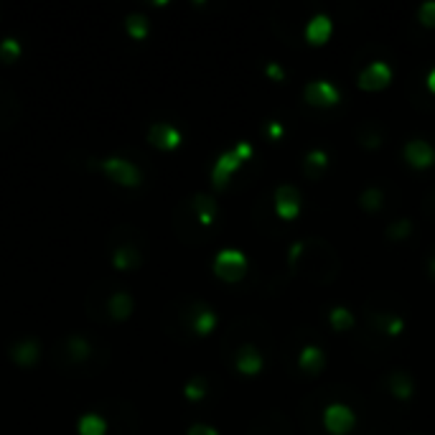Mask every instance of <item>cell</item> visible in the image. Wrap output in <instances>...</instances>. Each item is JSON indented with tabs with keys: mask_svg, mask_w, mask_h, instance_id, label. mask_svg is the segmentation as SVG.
Masks as SVG:
<instances>
[{
	"mask_svg": "<svg viewBox=\"0 0 435 435\" xmlns=\"http://www.w3.org/2000/svg\"><path fill=\"white\" fill-rule=\"evenodd\" d=\"M242 163L245 161L234 153V148L232 150H224V153L219 155L217 163H214V169H211V183H214V189H224L227 181L232 178V173L242 166Z\"/></svg>",
	"mask_w": 435,
	"mask_h": 435,
	"instance_id": "13",
	"label": "cell"
},
{
	"mask_svg": "<svg viewBox=\"0 0 435 435\" xmlns=\"http://www.w3.org/2000/svg\"><path fill=\"white\" fill-rule=\"evenodd\" d=\"M303 94H306V102H311V105H316V107H331L338 102V90L331 85V82H326V79L308 82Z\"/></svg>",
	"mask_w": 435,
	"mask_h": 435,
	"instance_id": "14",
	"label": "cell"
},
{
	"mask_svg": "<svg viewBox=\"0 0 435 435\" xmlns=\"http://www.w3.org/2000/svg\"><path fill=\"white\" fill-rule=\"evenodd\" d=\"M354 422H357V418L351 413V407L344 405V402H331V405H326V410H323V425L334 435L349 433V430L354 428Z\"/></svg>",
	"mask_w": 435,
	"mask_h": 435,
	"instance_id": "8",
	"label": "cell"
},
{
	"mask_svg": "<svg viewBox=\"0 0 435 435\" xmlns=\"http://www.w3.org/2000/svg\"><path fill=\"white\" fill-rule=\"evenodd\" d=\"M105 308H107V316L113 318V321H127V318L133 316L135 301H133V295L125 293V290H115V293L107 298Z\"/></svg>",
	"mask_w": 435,
	"mask_h": 435,
	"instance_id": "17",
	"label": "cell"
},
{
	"mask_svg": "<svg viewBox=\"0 0 435 435\" xmlns=\"http://www.w3.org/2000/svg\"><path fill=\"white\" fill-rule=\"evenodd\" d=\"M143 265V250L138 247V242H130V239H122L120 245L113 247V267L120 273H127V270H138Z\"/></svg>",
	"mask_w": 435,
	"mask_h": 435,
	"instance_id": "10",
	"label": "cell"
},
{
	"mask_svg": "<svg viewBox=\"0 0 435 435\" xmlns=\"http://www.w3.org/2000/svg\"><path fill=\"white\" fill-rule=\"evenodd\" d=\"M214 273L227 283H237L247 273V257L239 250H222L214 257Z\"/></svg>",
	"mask_w": 435,
	"mask_h": 435,
	"instance_id": "5",
	"label": "cell"
},
{
	"mask_svg": "<svg viewBox=\"0 0 435 435\" xmlns=\"http://www.w3.org/2000/svg\"><path fill=\"white\" fill-rule=\"evenodd\" d=\"M21 54H23L21 41H15V38H10V36L0 41V62H3V64L18 62V59H21Z\"/></svg>",
	"mask_w": 435,
	"mask_h": 435,
	"instance_id": "25",
	"label": "cell"
},
{
	"mask_svg": "<svg viewBox=\"0 0 435 435\" xmlns=\"http://www.w3.org/2000/svg\"><path fill=\"white\" fill-rule=\"evenodd\" d=\"M79 435H107V420L97 413H87L77 422Z\"/></svg>",
	"mask_w": 435,
	"mask_h": 435,
	"instance_id": "22",
	"label": "cell"
},
{
	"mask_svg": "<svg viewBox=\"0 0 435 435\" xmlns=\"http://www.w3.org/2000/svg\"><path fill=\"white\" fill-rule=\"evenodd\" d=\"M364 311H366V323H369L374 331H379V334L394 336V334H400L402 326H405V318H402L400 313H394L392 308H382V306L366 303Z\"/></svg>",
	"mask_w": 435,
	"mask_h": 435,
	"instance_id": "6",
	"label": "cell"
},
{
	"mask_svg": "<svg viewBox=\"0 0 435 435\" xmlns=\"http://www.w3.org/2000/svg\"><path fill=\"white\" fill-rule=\"evenodd\" d=\"M410 232H413L410 219H400V222H392V224L387 227V237L390 239H402V237H407Z\"/></svg>",
	"mask_w": 435,
	"mask_h": 435,
	"instance_id": "30",
	"label": "cell"
},
{
	"mask_svg": "<svg viewBox=\"0 0 435 435\" xmlns=\"http://www.w3.org/2000/svg\"><path fill=\"white\" fill-rule=\"evenodd\" d=\"M326 166H329V155L323 153V150H311L308 155H306V161H303V169H306V176H318L321 171H326Z\"/></svg>",
	"mask_w": 435,
	"mask_h": 435,
	"instance_id": "24",
	"label": "cell"
},
{
	"mask_svg": "<svg viewBox=\"0 0 435 435\" xmlns=\"http://www.w3.org/2000/svg\"><path fill=\"white\" fill-rule=\"evenodd\" d=\"M125 31L133 41H145L150 34V21L143 13H130L125 18Z\"/></svg>",
	"mask_w": 435,
	"mask_h": 435,
	"instance_id": "23",
	"label": "cell"
},
{
	"mask_svg": "<svg viewBox=\"0 0 435 435\" xmlns=\"http://www.w3.org/2000/svg\"><path fill=\"white\" fill-rule=\"evenodd\" d=\"M181 323L191 334L197 336H206L217 326V313L206 306L204 301H189V306L181 308Z\"/></svg>",
	"mask_w": 435,
	"mask_h": 435,
	"instance_id": "3",
	"label": "cell"
},
{
	"mask_svg": "<svg viewBox=\"0 0 435 435\" xmlns=\"http://www.w3.org/2000/svg\"><path fill=\"white\" fill-rule=\"evenodd\" d=\"M418 18H420L422 26H435V0L422 3L420 10H418Z\"/></svg>",
	"mask_w": 435,
	"mask_h": 435,
	"instance_id": "31",
	"label": "cell"
},
{
	"mask_svg": "<svg viewBox=\"0 0 435 435\" xmlns=\"http://www.w3.org/2000/svg\"><path fill=\"white\" fill-rule=\"evenodd\" d=\"M298 364H301L303 372H321L323 366H326V354H323L321 346L316 344H308V346H303L301 351V357H298Z\"/></svg>",
	"mask_w": 435,
	"mask_h": 435,
	"instance_id": "20",
	"label": "cell"
},
{
	"mask_svg": "<svg viewBox=\"0 0 435 435\" xmlns=\"http://www.w3.org/2000/svg\"><path fill=\"white\" fill-rule=\"evenodd\" d=\"M234 153H237L242 161H247V158H252V145L242 141V143H237V145H234Z\"/></svg>",
	"mask_w": 435,
	"mask_h": 435,
	"instance_id": "33",
	"label": "cell"
},
{
	"mask_svg": "<svg viewBox=\"0 0 435 435\" xmlns=\"http://www.w3.org/2000/svg\"><path fill=\"white\" fill-rule=\"evenodd\" d=\"M329 321L336 331H349L351 326H354V316H351V311L344 308V306H336V308L331 311Z\"/></svg>",
	"mask_w": 435,
	"mask_h": 435,
	"instance_id": "26",
	"label": "cell"
},
{
	"mask_svg": "<svg viewBox=\"0 0 435 435\" xmlns=\"http://www.w3.org/2000/svg\"><path fill=\"white\" fill-rule=\"evenodd\" d=\"M428 270H430V275L435 278V255H430L428 257Z\"/></svg>",
	"mask_w": 435,
	"mask_h": 435,
	"instance_id": "36",
	"label": "cell"
},
{
	"mask_svg": "<svg viewBox=\"0 0 435 435\" xmlns=\"http://www.w3.org/2000/svg\"><path fill=\"white\" fill-rule=\"evenodd\" d=\"M186 435H219V433L214 428H211V425H204V422H194Z\"/></svg>",
	"mask_w": 435,
	"mask_h": 435,
	"instance_id": "32",
	"label": "cell"
},
{
	"mask_svg": "<svg viewBox=\"0 0 435 435\" xmlns=\"http://www.w3.org/2000/svg\"><path fill=\"white\" fill-rule=\"evenodd\" d=\"M405 158L410 166H415V169H428V166H433V161H435V150L428 141L415 138V141H410L405 145Z\"/></svg>",
	"mask_w": 435,
	"mask_h": 435,
	"instance_id": "16",
	"label": "cell"
},
{
	"mask_svg": "<svg viewBox=\"0 0 435 435\" xmlns=\"http://www.w3.org/2000/svg\"><path fill=\"white\" fill-rule=\"evenodd\" d=\"M390 79H392V69L385 62H372L366 69L359 71V87L362 90H382V87L390 85Z\"/></svg>",
	"mask_w": 435,
	"mask_h": 435,
	"instance_id": "15",
	"label": "cell"
},
{
	"mask_svg": "<svg viewBox=\"0 0 435 435\" xmlns=\"http://www.w3.org/2000/svg\"><path fill=\"white\" fill-rule=\"evenodd\" d=\"M265 133L270 135L273 141H278V138H280V135H283V125H280V122H275V120H273V122H267V125H265Z\"/></svg>",
	"mask_w": 435,
	"mask_h": 435,
	"instance_id": "35",
	"label": "cell"
},
{
	"mask_svg": "<svg viewBox=\"0 0 435 435\" xmlns=\"http://www.w3.org/2000/svg\"><path fill=\"white\" fill-rule=\"evenodd\" d=\"M181 206L186 209V214L194 219V224H197L201 232L211 229V224L217 222V211H219L217 201H214L209 194H194V197L186 199Z\"/></svg>",
	"mask_w": 435,
	"mask_h": 435,
	"instance_id": "4",
	"label": "cell"
},
{
	"mask_svg": "<svg viewBox=\"0 0 435 435\" xmlns=\"http://www.w3.org/2000/svg\"><path fill=\"white\" fill-rule=\"evenodd\" d=\"M288 262L293 267V273H298L306 280L318 283V285H326L329 280H334L338 273V265H341L336 250L321 237L298 239L290 247Z\"/></svg>",
	"mask_w": 435,
	"mask_h": 435,
	"instance_id": "1",
	"label": "cell"
},
{
	"mask_svg": "<svg viewBox=\"0 0 435 435\" xmlns=\"http://www.w3.org/2000/svg\"><path fill=\"white\" fill-rule=\"evenodd\" d=\"M331 31H334L331 18L326 13H318V15H313L308 21V26H306V38H308L311 43H326Z\"/></svg>",
	"mask_w": 435,
	"mask_h": 435,
	"instance_id": "19",
	"label": "cell"
},
{
	"mask_svg": "<svg viewBox=\"0 0 435 435\" xmlns=\"http://www.w3.org/2000/svg\"><path fill=\"white\" fill-rule=\"evenodd\" d=\"M8 357L15 366L21 369H31V366L41 359V341L38 338H21L8 346Z\"/></svg>",
	"mask_w": 435,
	"mask_h": 435,
	"instance_id": "9",
	"label": "cell"
},
{
	"mask_svg": "<svg viewBox=\"0 0 435 435\" xmlns=\"http://www.w3.org/2000/svg\"><path fill=\"white\" fill-rule=\"evenodd\" d=\"M433 199H435V194H433Z\"/></svg>",
	"mask_w": 435,
	"mask_h": 435,
	"instance_id": "38",
	"label": "cell"
},
{
	"mask_svg": "<svg viewBox=\"0 0 435 435\" xmlns=\"http://www.w3.org/2000/svg\"><path fill=\"white\" fill-rule=\"evenodd\" d=\"M234 366H237L242 374H257L262 369V354L255 344H242L237 346V354H234Z\"/></svg>",
	"mask_w": 435,
	"mask_h": 435,
	"instance_id": "18",
	"label": "cell"
},
{
	"mask_svg": "<svg viewBox=\"0 0 435 435\" xmlns=\"http://www.w3.org/2000/svg\"><path fill=\"white\" fill-rule=\"evenodd\" d=\"M428 87H430V90H433V92H435V69H433V71H430V74H428Z\"/></svg>",
	"mask_w": 435,
	"mask_h": 435,
	"instance_id": "37",
	"label": "cell"
},
{
	"mask_svg": "<svg viewBox=\"0 0 435 435\" xmlns=\"http://www.w3.org/2000/svg\"><path fill=\"white\" fill-rule=\"evenodd\" d=\"M145 138L158 150H176V148L181 145V133L173 125H169V122H153V125L148 127Z\"/></svg>",
	"mask_w": 435,
	"mask_h": 435,
	"instance_id": "12",
	"label": "cell"
},
{
	"mask_svg": "<svg viewBox=\"0 0 435 435\" xmlns=\"http://www.w3.org/2000/svg\"><path fill=\"white\" fill-rule=\"evenodd\" d=\"M275 211L280 219H295L298 211H301V194L295 186L290 183H283L275 189Z\"/></svg>",
	"mask_w": 435,
	"mask_h": 435,
	"instance_id": "11",
	"label": "cell"
},
{
	"mask_svg": "<svg viewBox=\"0 0 435 435\" xmlns=\"http://www.w3.org/2000/svg\"><path fill=\"white\" fill-rule=\"evenodd\" d=\"M94 354V346L87 336H79V334H71V336L64 338L62 344V362L66 366H79L87 364Z\"/></svg>",
	"mask_w": 435,
	"mask_h": 435,
	"instance_id": "7",
	"label": "cell"
},
{
	"mask_svg": "<svg viewBox=\"0 0 435 435\" xmlns=\"http://www.w3.org/2000/svg\"><path fill=\"white\" fill-rule=\"evenodd\" d=\"M267 77H273L275 82H283L285 79V71L280 69V64H267Z\"/></svg>",
	"mask_w": 435,
	"mask_h": 435,
	"instance_id": "34",
	"label": "cell"
},
{
	"mask_svg": "<svg viewBox=\"0 0 435 435\" xmlns=\"http://www.w3.org/2000/svg\"><path fill=\"white\" fill-rule=\"evenodd\" d=\"M206 387H209V382H206V377H194L186 382V387H183V394L189 397L191 402L201 400L204 394H206Z\"/></svg>",
	"mask_w": 435,
	"mask_h": 435,
	"instance_id": "28",
	"label": "cell"
},
{
	"mask_svg": "<svg viewBox=\"0 0 435 435\" xmlns=\"http://www.w3.org/2000/svg\"><path fill=\"white\" fill-rule=\"evenodd\" d=\"M387 387H390V392H392L394 397H400V400H407V397L415 392L413 377L405 374V372H400V369L387 377Z\"/></svg>",
	"mask_w": 435,
	"mask_h": 435,
	"instance_id": "21",
	"label": "cell"
},
{
	"mask_svg": "<svg viewBox=\"0 0 435 435\" xmlns=\"http://www.w3.org/2000/svg\"><path fill=\"white\" fill-rule=\"evenodd\" d=\"M99 171L113 183L125 186V189H138L143 183V171L133 161H127V158H117V155L105 158V161H99Z\"/></svg>",
	"mask_w": 435,
	"mask_h": 435,
	"instance_id": "2",
	"label": "cell"
},
{
	"mask_svg": "<svg viewBox=\"0 0 435 435\" xmlns=\"http://www.w3.org/2000/svg\"><path fill=\"white\" fill-rule=\"evenodd\" d=\"M359 204H362V209L364 211H377L382 206V189L377 186H369V189L359 197Z\"/></svg>",
	"mask_w": 435,
	"mask_h": 435,
	"instance_id": "29",
	"label": "cell"
},
{
	"mask_svg": "<svg viewBox=\"0 0 435 435\" xmlns=\"http://www.w3.org/2000/svg\"><path fill=\"white\" fill-rule=\"evenodd\" d=\"M357 138H359V143H362L364 148H379V143H382V133H379V130L372 125V122H364V125H359Z\"/></svg>",
	"mask_w": 435,
	"mask_h": 435,
	"instance_id": "27",
	"label": "cell"
}]
</instances>
